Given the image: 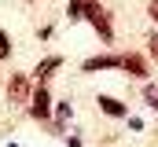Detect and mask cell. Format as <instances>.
<instances>
[{"mask_svg": "<svg viewBox=\"0 0 158 147\" xmlns=\"http://www.w3.org/2000/svg\"><path fill=\"white\" fill-rule=\"evenodd\" d=\"M59 66H63V55H48V59H40L37 66H33V77H37V85H44V81H48L52 74L59 70Z\"/></svg>", "mask_w": 158, "mask_h": 147, "instance_id": "8992f818", "label": "cell"}, {"mask_svg": "<svg viewBox=\"0 0 158 147\" xmlns=\"http://www.w3.org/2000/svg\"><path fill=\"white\" fill-rule=\"evenodd\" d=\"M96 103H99V110H103L107 118H129V107H125L121 99H114V96H99Z\"/></svg>", "mask_w": 158, "mask_h": 147, "instance_id": "52a82bcc", "label": "cell"}, {"mask_svg": "<svg viewBox=\"0 0 158 147\" xmlns=\"http://www.w3.org/2000/svg\"><path fill=\"white\" fill-rule=\"evenodd\" d=\"M118 70H125L129 77H140V81H147V77H151V66H147V59H143V55H136V52L121 55V66H118Z\"/></svg>", "mask_w": 158, "mask_h": 147, "instance_id": "277c9868", "label": "cell"}, {"mask_svg": "<svg viewBox=\"0 0 158 147\" xmlns=\"http://www.w3.org/2000/svg\"><path fill=\"white\" fill-rule=\"evenodd\" d=\"M147 15H151V19L158 22V0H151V4H147Z\"/></svg>", "mask_w": 158, "mask_h": 147, "instance_id": "8fae6325", "label": "cell"}, {"mask_svg": "<svg viewBox=\"0 0 158 147\" xmlns=\"http://www.w3.org/2000/svg\"><path fill=\"white\" fill-rule=\"evenodd\" d=\"M143 99L151 110H158V85H143Z\"/></svg>", "mask_w": 158, "mask_h": 147, "instance_id": "9c48e42d", "label": "cell"}, {"mask_svg": "<svg viewBox=\"0 0 158 147\" xmlns=\"http://www.w3.org/2000/svg\"><path fill=\"white\" fill-rule=\"evenodd\" d=\"M30 118H33V121H48V118H52V92H48V88H44V85H37V88H33V96H30Z\"/></svg>", "mask_w": 158, "mask_h": 147, "instance_id": "7a4b0ae2", "label": "cell"}, {"mask_svg": "<svg viewBox=\"0 0 158 147\" xmlns=\"http://www.w3.org/2000/svg\"><path fill=\"white\" fill-rule=\"evenodd\" d=\"M30 96H33L30 77H26V74H11V81H7V99H11V103H30Z\"/></svg>", "mask_w": 158, "mask_h": 147, "instance_id": "3957f363", "label": "cell"}, {"mask_svg": "<svg viewBox=\"0 0 158 147\" xmlns=\"http://www.w3.org/2000/svg\"><path fill=\"white\" fill-rule=\"evenodd\" d=\"M7 55H11V37L0 30V59H7Z\"/></svg>", "mask_w": 158, "mask_h": 147, "instance_id": "30bf717a", "label": "cell"}, {"mask_svg": "<svg viewBox=\"0 0 158 147\" xmlns=\"http://www.w3.org/2000/svg\"><path fill=\"white\" fill-rule=\"evenodd\" d=\"M77 15L92 22V30L103 37V44H110V40H114V26H110V15H107V7H103L99 0H77Z\"/></svg>", "mask_w": 158, "mask_h": 147, "instance_id": "6da1fadb", "label": "cell"}, {"mask_svg": "<svg viewBox=\"0 0 158 147\" xmlns=\"http://www.w3.org/2000/svg\"><path fill=\"white\" fill-rule=\"evenodd\" d=\"M121 66V55H92V59H85L81 63V70L85 74H96V70H118Z\"/></svg>", "mask_w": 158, "mask_h": 147, "instance_id": "5b68a950", "label": "cell"}, {"mask_svg": "<svg viewBox=\"0 0 158 147\" xmlns=\"http://www.w3.org/2000/svg\"><path fill=\"white\" fill-rule=\"evenodd\" d=\"M70 114H74L70 103H59V107H55V132H63V125L70 121Z\"/></svg>", "mask_w": 158, "mask_h": 147, "instance_id": "ba28073f", "label": "cell"}, {"mask_svg": "<svg viewBox=\"0 0 158 147\" xmlns=\"http://www.w3.org/2000/svg\"><path fill=\"white\" fill-rule=\"evenodd\" d=\"M66 147H81V140H77V136H70V140H66Z\"/></svg>", "mask_w": 158, "mask_h": 147, "instance_id": "7c38bea8", "label": "cell"}]
</instances>
